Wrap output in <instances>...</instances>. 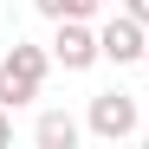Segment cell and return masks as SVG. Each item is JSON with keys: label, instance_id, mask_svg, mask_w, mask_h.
<instances>
[{"label": "cell", "instance_id": "cell-1", "mask_svg": "<svg viewBox=\"0 0 149 149\" xmlns=\"http://www.w3.org/2000/svg\"><path fill=\"white\" fill-rule=\"evenodd\" d=\"M84 130L97 143H130L143 130V110H136V97L130 91H97L91 104H84Z\"/></svg>", "mask_w": 149, "mask_h": 149}, {"label": "cell", "instance_id": "cell-2", "mask_svg": "<svg viewBox=\"0 0 149 149\" xmlns=\"http://www.w3.org/2000/svg\"><path fill=\"white\" fill-rule=\"evenodd\" d=\"M97 58H104V45H97V26H91V19H52V65L91 71Z\"/></svg>", "mask_w": 149, "mask_h": 149}, {"label": "cell", "instance_id": "cell-3", "mask_svg": "<svg viewBox=\"0 0 149 149\" xmlns=\"http://www.w3.org/2000/svg\"><path fill=\"white\" fill-rule=\"evenodd\" d=\"M97 45H104L110 65H143V52H149V26H143L136 13H110L104 26H97Z\"/></svg>", "mask_w": 149, "mask_h": 149}, {"label": "cell", "instance_id": "cell-4", "mask_svg": "<svg viewBox=\"0 0 149 149\" xmlns=\"http://www.w3.org/2000/svg\"><path fill=\"white\" fill-rule=\"evenodd\" d=\"M0 65H7L13 78L26 84V91H45V78H52V45H33V39H13Z\"/></svg>", "mask_w": 149, "mask_h": 149}, {"label": "cell", "instance_id": "cell-5", "mask_svg": "<svg viewBox=\"0 0 149 149\" xmlns=\"http://www.w3.org/2000/svg\"><path fill=\"white\" fill-rule=\"evenodd\" d=\"M78 136H84V123L71 117V110H45V117L33 123V143H39V149H78Z\"/></svg>", "mask_w": 149, "mask_h": 149}, {"label": "cell", "instance_id": "cell-6", "mask_svg": "<svg viewBox=\"0 0 149 149\" xmlns=\"http://www.w3.org/2000/svg\"><path fill=\"white\" fill-rule=\"evenodd\" d=\"M33 13H45V19H97L104 0H33Z\"/></svg>", "mask_w": 149, "mask_h": 149}, {"label": "cell", "instance_id": "cell-7", "mask_svg": "<svg viewBox=\"0 0 149 149\" xmlns=\"http://www.w3.org/2000/svg\"><path fill=\"white\" fill-rule=\"evenodd\" d=\"M0 143H13V110L0 104Z\"/></svg>", "mask_w": 149, "mask_h": 149}, {"label": "cell", "instance_id": "cell-8", "mask_svg": "<svg viewBox=\"0 0 149 149\" xmlns=\"http://www.w3.org/2000/svg\"><path fill=\"white\" fill-rule=\"evenodd\" d=\"M123 13H136L143 26H149V0H123Z\"/></svg>", "mask_w": 149, "mask_h": 149}, {"label": "cell", "instance_id": "cell-9", "mask_svg": "<svg viewBox=\"0 0 149 149\" xmlns=\"http://www.w3.org/2000/svg\"><path fill=\"white\" fill-rule=\"evenodd\" d=\"M143 65H149V52H143Z\"/></svg>", "mask_w": 149, "mask_h": 149}, {"label": "cell", "instance_id": "cell-10", "mask_svg": "<svg viewBox=\"0 0 149 149\" xmlns=\"http://www.w3.org/2000/svg\"><path fill=\"white\" fill-rule=\"evenodd\" d=\"M104 7H110V0H104Z\"/></svg>", "mask_w": 149, "mask_h": 149}]
</instances>
